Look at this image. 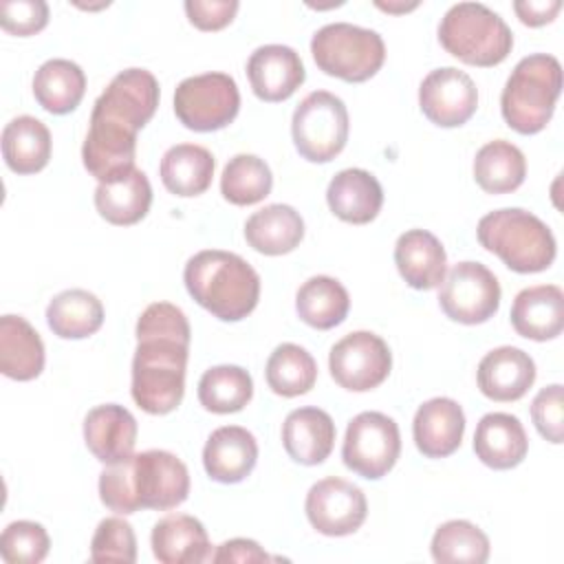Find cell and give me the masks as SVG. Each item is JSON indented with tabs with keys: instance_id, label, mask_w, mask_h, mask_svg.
I'll use <instances>...</instances> for the list:
<instances>
[{
	"instance_id": "33",
	"label": "cell",
	"mask_w": 564,
	"mask_h": 564,
	"mask_svg": "<svg viewBox=\"0 0 564 564\" xmlns=\"http://www.w3.org/2000/svg\"><path fill=\"white\" fill-rule=\"evenodd\" d=\"M46 324L62 339H84L101 328L104 306L86 289H66L48 302Z\"/></svg>"
},
{
	"instance_id": "27",
	"label": "cell",
	"mask_w": 564,
	"mask_h": 564,
	"mask_svg": "<svg viewBox=\"0 0 564 564\" xmlns=\"http://www.w3.org/2000/svg\"><path fill=\"white\" fill-rule=\"evenodd\" d=\"M0 370L15 381H31L44 370L42 337L20 315L0 317Z\"/></svg>"
},
{
	"instance_id": "31",
	"label": "cell",
	"mask_w": 564,
	"mask_h": 564,
	"mask_svg": "<svg viewBox=\"0 0 564 564\" xmlns=\"http://www.w3.org/2000/svg\"><path fill=\"white\" fill-rule=\"evenodd\" d=\"M214 156L207 148L196 143L172 145L159 165L163 185L176 196H198L212 185Z\"/></svg>"
},
{
	"instance_id": "4",
	"label": "cell",
	"mask_w": 564,
	"mask_h": 564,
	"mask_svg": "<svg viewBox=\"0 0 564 564\" xmlns=\"http://www.w3.org/2000/svg\"><path fill=\"white\" fill-rule=\"evenodd\" d=\"M187 293L223 322L247 317L260 297V275L231 251L205 249L192 256L183 271Z\"/></svg>"
},
{
	"instance_id": "45",
	"label": "cell",
	"mask_w": 564,
	"mask_h": 564,
	"mask_svg": "<svg viewBox=\"0 0 564 564\" xmlns=\"http://www.w3.org/2000/svg\"><path fill=\"white\" fill-rule=\"evenodd\" d=\"M269 555L256 540L247 538H234L218 546V551L212 555V562H267Z\"/></svg>"
},
{
	"instance_id": "9",
	"label": "cell",
	"mask_w": 564,
	"mask_h": 564,
	"mask_svg": "<svg viewBox=\"0 0 564 564\" xmlns=\"http://www.w3.org/2000/svg\"><path fill=\"white\" fill-rule=\"evenodd\" d=\"M291 134L306 161H333L348 141V110L344 101L328 90L308 93L293 112Z\"/></svg>"
},
{
	"instance_id": "47",
	"label": "cell",
	"mask_w": 564,
	"mask_h": 564,
	"mask_svg": "<svg viewBox=\"0 0 564 564\" xmlns=\"http://www.w3.org/2000/svg\"><path fill=\"white\" fill-rule=\"evenodd\" d=\"M419 2H377L379 9L388 11V13H403V11H410L414 9Z\"/></svg>"
},
{
	"instance_id": "42",
	"label": "cell",
	"mask_w": 564,
	"mask_h": 564,
	"mask_svg": "<svg viewBox=\"0 0 564 564\" xmlns=\"http://www.w3.org/2000/svg\"><path fill=\"white\" fill-rule=\"evenodd\" d=\"M48 22V4L44 0H7L0 4V24L13 35H33Z\"/></svg>"
},
{
	"instance_id": "26",
	"label": "cell",
	"mask_w": 564,
	"mask_h": 564,
	"mask_svg": "<svg viewBox=\"0 0 564 564\" xmlns=\"http://www.w3.org/2000/svg\"><path fill=\"white\" fill-rule=\"evenodd\" d=\"M529 438L518 416L507 412L485 414L474 434V452L491 469H511L527 456Z\"/></svg>"
},
{
	"instance_id": "18",
	"label": "cell",
	"mask_w": 564,
	"mask_h": 564,
	"mask_svg": "<svg viewBox=\"0 0 564 564\" xmlns=\"http://www.w3.org/2000/svg\"><path fill=\"white\" fill-rule=\"evenodd\" d=\"M478 388L491 401H518L535 381V364L516 346L489 350L478 364Z\"/></svg>"
},
{
	"instance_id": "20",
	"label": "cell",
	"mask_w": 564,
	"mask_h": 564,
	"mask_svg": "<svg viewBox=\"0 0 564 564\" xmlns=\"http://www.w3.org/2000/svg\"><path fill=\"white\" fill-rule=\"evenodd\" d=\"M137 432V419L119 403L97 405L84 419L86 447L106 465L119 463L132 454Z\"/></svg>"
},
{
	"instance_id": "17",
	"label": "cell",
	"mask_w": 564,
	"mask_h": 564,
	"mask_svg": "<svg viewBox=\"0 0 564 564\" xmlns=\"http://www.w3.org/2000/svg\"><path fill=\"white\" fill-rule=\"evenodd\" d=\"M465 412L449 397H434L419 405L412 421L416 449L427 458H445L460 447Z\"/></svg>"
},
{
	"instance_id": "7",
	"label": "cell",
	"mask_w": 564,
	"mask_h": 564,
	"mask_svg": "<svg viewBox=\"0 0 564 564\" xmlns=\"http://www.w3.org/2000/svg\"><path fill=\"white\" fill-rule=\"evenodd\" d=\"M438 42L465 64L496 66L511 53L513 33L487 4L458 2L441 18Z\"/></svg>"
},
{
	"instance_id": "39",
	"label": "cell",
	"mask_w": 564,
	"mask_h": 564,
	"mask_svg": "<svg viewBox=\"0 0 564 564\" xmlns=\"http://www.w3.org/2000/svg\"><path fill=\"white\" fill-rule=\"evenodd\" d=\"M430 549L434 562L438 564H482L489 560V538L469 520L443 522L434 531Z\"/></svg>"
},
{
	"instance_id": "40",
	"label": "cell",
	"mask_w": 564,
	"mask_h": 564,
	"mask_svg": "<svg viewBox=\"0 0 564 564\" xmlns=\"http://www.w3.org/2000/svg\"><path fill=\"white\" fill-rule=\"evenodd\" d=\"M51 540L42 524L15 520L7 524L0 538V555L7 564H37L48 555Z\"/></svg>"
},
{
	"instance_id": "12",
	"label": "cell",
	"mask_w": 564,
	"mask_h": 564,
	"mask_svg": "<svg viewBox=\"0 0 564 564\" xmlns=\"http://www.w3.org/2000/svg\"><path fill=\"white\" fill-rule=\"evenodd\" d=\"M438 304L454 322L482 324L500 306L498 278L482 262H458L441 282Z\"/></svg>"
},
{
	"instance_id": "15",
	"label": "cell",
	"mask_w": 564,
	"mask_h": 564,
	"mask_svg": "<svg viewBox=\"0 0 564 564\" xmlns=\"http://www.w3.org/2000/svg\"><path fill=\"white\" fill-rule=\"evenodd\" d=\"M419 106L432 123L456 128L469 121L476 112L478 88L467 73L454 66L434 68L419 86Z\"/></svg>"
},
{
	"instance_id": "2",
	"label": "cell",
	"mask_w": 564,
	"mask_h": 564,
	"mask_svg": "<svg viewBox=\"0 0 564 564\" xmlns=\"http://www.w3.org/2000/svg\"><path fill=\"white\" fill-rule=\"evenodd\" d=\"M189 322L170 302H152L137 319L132 399L148 414H167L185 392Z\"/></svg>"
},
{
	"instance_id": "5",
	"label": "cell",
	"mask_w": 564,
	"mask_h": 564,
	"mask_svg": "<svg viewBox=\"0 0 564 564\" xmlns=\"http://www.w3.org/2000/svg\"><path fill=\"white\" fill-rule=\"evenodd\" d=\"M476 236L487 251L518 273L544 271L555 260L553 231L535 214L520 207L485 214L478 220Z\"/></svg>"
},
{
	"instance_id": "22",
	"label": "cell",
	"mask_w": 564,
	"mask_h": 564,
	"mask_svg": "<svg viewBox=\"0 0 564 564\" xmlns=\"http://www.w3.org/2000/svg\"><path fill=\"white\" fill-rule=\"evenodd\" d=\"M511 324L518 335L535 341L553 339L564 326V293L557 284L522 289L511 306Z\"/></svg>"
},
{
	"instance_id": "3",
	"label": "cell",
	"mask_w": 564,
	"mask_h": 564,
	"mask_svg": "<svg viewBox=\"0 0 564 564\" xmlns=\"http://www.w3.org/2000/svg\"><path fill=\"white\" fill-rule=\"evenodd\" d=\"M189 494L185 463L165 449H145L110 463L99 474L101 502L121 516L139 509L167 511L178 507Z\"/></svg>"
},
{
	"instance_id": "29",
	"label": "cell",
	"mask_w": 564,
	"mask_h": 564,
	"mask_svg": "<svg viewBox=\"0 0 564 564\" xmlns=\"http://www.w3.org/2000/svg\"><path fill=\"white\" fill-rule=\"evenodd\" d=\"M152 203V187L148 176L132 167L130 172L104 181L95 189V207L101 218L112 225H134L139 223Z\"/></svg>"
},
{
	"instance_id": "25",
	"label": "cell",
	"mask_w": 564,
	"mask_h": 564,
	"mask_svg": "<svg viewBox=\"0 0 564 564\" xmlns=\"http://www.w3.org/2000/svg\"><path fill=\"white\" fill-rule=\"evenodd\" d=\"M326 203L337 218L352 225H366L377 218L383 205V189L370 172L348 167L330 178Z\"/></svg>"
},
{
	"instance_id": "46",
	"label": "cell",
	"mask_w": 564,
	"mask_h": 564,
	"mask_svg": "<svg viewBox=\"0 0 564 564\" xmlns=\"http://www.w3.org/2000/svg\"><path fill=\"white\" fill-rule=\"evenodd\" d=\"M562 9L560 0H518L513 2V11L518 13L522 24L529 26H542L551 22L557 11Z\"/></svg>"
},
{
	"instance_id": "1",
	"label": "cell",
	"mask_w": 564,
	"mask_h": 564,
	"mask_svg": "<svg viewBox=\"0 0 564 564\" xmlns=\"http://www.w3.org/2000/svg\"><path fill=\"white\" fill-rule=\"evenodd\" d=\"M156 106L159 82L145 68L121 70L97 97L82 145V161L99 183L134 167L137 132L152 119Z\"/></svg>"
},
{
	"instance_id": "11",
	"label": "cell",
	"mask_w": 564,
	"mask_h": 564,
	"mask_svg": "<svg viewBox=\"0 0 564 564\" xmlns=\"http://www.w3.org/2000/svg\"><path fill=\"white\" fill-rule=\"evenodd\" d=\"M401 454V434L394 419L383 412L357 414L344 436L341 458L348 469L368 480L386 476Z\"/></svg>"
},
{
	"instance_id": "38",
	"label": "cell",
	"mask_w": 564,
	"mask_h": 564,
	"mask_svg": "<svg viewBox=\"0 0 564 564\" xmlns=\"http://www.w3.org/2000/svg\"><path fill=\"white\" fill-rule=\"evenodd\" d=\"M273 174L256 154H236L227 161L220 176V194L234 205H253L269 196Z\"/></svg>"
},
{
	"instance_id": "21",
	"label": "cell",
	"mask_w": 564,
	"mask_h": 564,
	"mask_svg": "<svg viewBox=\"0 0 564 564\" xmlns=\"http://www.w3.org/2000/svg\"><path fill=\"white\" fill-rule=\"evenodd\" d=\"M394 262L401 278L416 291L438 286L447 271V256L441 240L427 229H408L397 238Z\"/></svg>"
},
{
	"instance_id": "32",
	"label": "cell",
	"mask_w": 564,
	"mask_h": 564,
	"mask_svg": "<svg viewBox=\"0 0 564 564\" xmlns=\"http://www.w3.org/2000/svg\"><path fill=\"white\" fill-rule=\"evenodd\" d=\"M2 156L15 174L40 172L51 159L48 128L31 115L11 119L2 130Z\"/></svg>"
},
{
	"instance_id": "36",
	"label": "cell",
	"mask_w": 564,
	"mask_h": 564,
	"mask_svg": "<svg viewBox=\"0 0 564 564\" xmlns=\"http://www.w3.org/2000/svg\"><path fill=\"white\" fill-rule=\"evenodd\" d=\"M253 397L251 375L231 364L214 366L203 372L198 381V401L205 410L229 414L242 410Z\"/></svg>"
},
{
	"instance_id": "16",
	"label": "cell",
	"mask_w": 564,
	"mask_h": 564,
	"mask_svg": "<svg viewBox=\"0 0 564 564\" xmlns=\"http://www.w3.org/2000/svg\"><path fill=\"white\" fill-rule=\"evenodd\" d=\"M247 77L262 101H284L304 84L306 70L291 46L264 44L249 55Z\"/></svg>"
},
{
	"instance_id": "8",
	"label": "cell",
	"mask_w": 564,
	"mask_h": 564,
	"mask_svg": "<svg viewBox=\"0 0 564 564\" xmlns=\"http://www.w3.org/2000/svg\"><path fill=\"white\" fill-rule=\"evenodd\" d=\"M311 53L317 68L326 75L344 82H366L383 66L386 44L372 29L333 22L315 31Z\"/></svg>"
},
{
	"instance_id": "13",
	"label": "cell",
	"mask_w": 564,
	"mask_h": 564,
	"mask_svg": "<svg viewBox=\"0 0 564 564\" xmlns=\"http://www.w3.org/2000/svg\"><path fill=\"white\" fill-rule=\"evenodd\" d=\"M328 368L341 388L366 392L388 379L392 352L379 335L370 330H355L330 348Z\"/></svg>"
},
{
	"instance_id": "35",
	"label": "cell",
	"mask_w": 564,
	"mask_h": 564,
	"mask_svg": "<svg viewBox=\"0 0 564 564\" xmlns=\"http://www.w3.org/2000/svg\"><path fill=\"white\" fill-rule=\"evenodd\" d=\"M527 176V159L518 145L505 139L485 143L474 159V178L489 194L518 189Z\"/></svg>"
},
{
	"instance_id": "10",
	"label": "cell",
	"mask_w": 564,
	"mask_h": 564,
	"mask_svg": "<svg viewBox=\"0 0 564 564\" xmlns=\"http://www.w3.org/2000/svg\"><path fill=\"white\" fill-rule=\"evenodd\" d=\"M240 108V93L231 75L203 73L183 79L174 90L178 121L196 132H212L229 126Z\"/></svg>"
},
{
	"instance_id": "28",
	"label": "cell",
	"mask_w": 564,
	"mask_h": 564,
	"mask_svg": "<svg viewBox=\"0 0 564 564\" xmlns=\"http://www.w3.org/2000/svg\"><path fill=\"white\" fill-rule=\"evenodd\" d=\"M245 238L258 253L282 256L293 251L304 238V220L291 205L273 203L247 218Z\"/></svg>"
},
{
	"instance_id": "43",
	"label": "cell",
	"mask_w": 564,
	"mask_h": 564,
	"mask_svg": "<svg viewBox=\"0 0 564 564\" xmlns=\"http://www.w3.org/2000/svg\"><path fill=\"white\" fill-rule=\"evenodd\" d=\"M531 419L538 432L551 441L562 443L564 438V414H562V386L551 383L542 388L531 403Z\"/></svg>"
},
{
	"instance_id": "41",
	"label": "cell",
	"mask_w": 564,
	"mask_h": 564,
	"mask_svg": "<svg viewBox=\"0 0 564 564\" xmlns=\"http://www.w3.org/2000/svg\"><path fill=\"white\" fill-rule=\"evenodd\" d=\"M90 560L106 564H132L137 560V538L123 518H104L93 535L90 542Z\"/></svg>"
},
{
	"instance_id": "24",
	"label": "cell",
	"mask_w": 564,
	"mask_h": 564,
	"mask_svg": "<svg viewBox=\"0 0 564 564\" xmlns=\"http://www.w3.org/2000/svg\"><path fill=\"white\" fill-rule=\"evenodd\" d=\"M152 553L163 564H198L212 560V544L200 520L187 513L161 518L150 535Z\"/></svg>"
},
{
	"instance_id": "23",
	"label": "cell",
	"mask_w": 564,
	"mask_h": 564,
	"mask_svg": "<svg viewBox=\"0 0 564 564\" xmlns=\"http://www.w3.org/2000/svg\"><path fill=\"white\" fill-rule=\"evenodd\" d=\"M282 445L286 454L302 465H319L335 445V423L319 408H297L282 423Z\"/></svg>"
},
{
	"instance_id": "34",
	"label": "cell",
	"mask_w": 564,
	"mask_h": 564,
	"mask_svg": "<svg viewBox=\"0 0 564 564\" xmlns=\"http://www.w3.org/2000/svg\"><path fill=\"white\" fill-rule=\"evenodd\" d=\"M350 297L344 284L330 275L308 278L295 295V311L300 319L317 330H328L341 324L348 315Z\"/></svg>"
},
{
	"instance_id": "44",
	"label": "cell",
	"mask_w": 564,
	"mask_h": 564,
	"mask_svg": "<svg viewBox=\"0 0 564 564\" xmlns=\"http://www.w3.org/2000/svg\"><path fill=\"white\" fill-rule=\"evenodd\" d=\"M236 11V0H185V13L189 22L200 31H218L227 26Z\"/></svg>"
},
{
	"instance_id": "6",
	"label": "cell",
	"mask_w": 564,
	"mask_h": 564,
	"mask_svg": "<svg viewBox=\"0 0 564 564\" xmlns=\"http://www.w3.org/2000/svg\"><path fill=\"white\" fill-rule=\"evenodd\" d=\"M560 90L562 66L557 57L546 53L522 57L500 95V110L507 126L520 134L540 132L553 117Z\"/></svg>"
},
{
	"instance_id": "19",
	"label": "cell",
	"mask_w": 564,
	"mask_h": 564,
	"mask_svg": "<svg viewBox=\"0 0 564 564\" xmlns=\"http://www.w3.org/2000/svg\"><path fill=\"white\" fill-rule=\"evenodd\" d=\"M258 460L256 436L240 425L214 430L203 447V465L212 480L234 485L245 480Z\"/></svg>"
},
{
	"instance_id": "14",
	"label": "cell",
	"mask_w": 564,
	"mask_h": 564,
	"mask_svg": "<svg viewBox=\"0 0 564 564\" xmlns=\"http://www.w3.org/2000/svg\"><path fill=\"white\" fill-rule=\"evenodd\" d=\"M306 518L324 535H350L355 533L368 513L364 491L337 476L317 480L306 494Z\"/></svg>"
},
{
	"instance_id": "37",
	"label": "cell",
	"mask_w": 564,
	"mask_h": 564,
	"mask_svg": "<svg viewBox=\"0 0 564 564\" xmlns=\"http://www.w3.org/2000/svg\"><path fill=\"white\" fill-rule=\"evenodd\" d=\"M317 379L313 355L297 344H280L267 359V383L280 397L306 394Z\"/></svg>"
},
{
	"instance_id": "30",
	"label": "cell",
	"mask_w": 564,
	"mask_h": 564,
	"mask_svg": "<svg viewBox=\"0 0 564 564\" xmlns=\"http://www.w3.org/2000/svg\"><path fill=\"white\" fill-rule=\"evenodd\" d=\"M86 93V75L79 64L55 57L44 62L33 75V95L51 115L73 112Z\"/></svg>"
}]
</instances>
